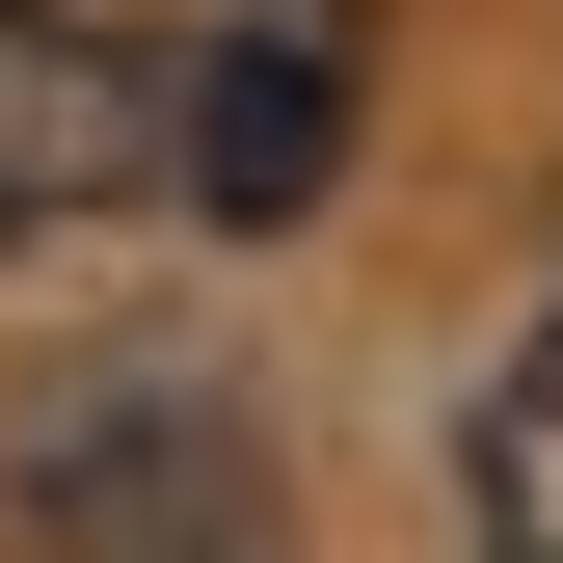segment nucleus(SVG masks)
Instances as JSON below:
<instances>
[{
  "label": "nucleus",
  "mask_w": 563,
  "mask_h": 563,
  "mask_svg": "<svg viewBox=\"0 0 563 563\" xmlns=\"http://www.w3.org/2000/svg\"><path fill=\"white\" fill-rule=\"evenodd\" d=\"M483 563H563V322L483 376Z\"/></svg>",
  "instance_id": "20e7f679"
},
{
  "label": "nucleus",
  "mask_w": 563,
  "mask_h": 563,
  "mask_svg": "<svg viewBox=\"0 0 563 563\" xmlns=\"http://www.w3.org/2000/svg\"><path fill=\"white\" fill-rule=\"evenodd\" d=\"M27 537L54 563H268L296 483H268V402L188 376V349H81L27 402Z\"/></svg>",
  "instance_id": "f257e3e1"
},
{
  "label": "nucleus",
  "mask_w": 563,
  "mask_h": 563,
  "mask_svg": "<svg viewBox=\"0 0 563 563\" xmlns=\"http://www.w3.org/2000/svg\"><path fill=\"white\" fill-rule=\"evenodd\" d=\"M349 81H376V54H349V0H242V27L162 81V188H188L216 242L322 216V188H349Z\"/></svg>",
  "instance_id": "f03ea898"
},
{
  "label": "nucleus",
  "mask_w": 563,
  "mask_h": 563,
  "mask_svg": "<svg viewBox=\"0 0 563 563\" xmlns=\"http://www.w3.org/2000/svg\"><path fill=\"white\" fill-rule=\"evenodd\" d=\"M134 188H162V54L81 27V0H0V242L134 216Z\"/></svg>",
  "instance_id": "7ed1b4c3"
}]
</instances>
